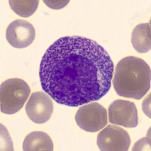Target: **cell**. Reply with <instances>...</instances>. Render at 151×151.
I'll list each match as a JSON object with an SVG mask.
<instances>
[{"instance_id":"6da1fadb","label":"cell","mask_w":151,"mask_h":151,"mask_svg":"<svg viewBox=\"0 0 151 151\" xmlns=\"http://www.w3.org/2000/svg\"><path fill=\"white\" fill-rule=\"evenodd\" d=\"M114 65L95 41L80 36L61 38L40 64L43 90L61 104L78 107L98 101L109 91Z\"/></svg>"},{"instance_id":"7a4b0ae2","label":"cell","mask_w":151,"mask_h":151,"mask_svg":"<svg viewBox=\"0 0 151 151\" xmlns=\"http://www.w3.org/2000/svg\"><path fill=\"white\" fill-rule=\"evenodd\" d=\"M113 82L120 96L141 99L150 88V68L142 59L126 57L117 65Z\"/></svg>"},{"instance_id":"3957f363","label":"cell","mask_w":151,"mask_h":151,"mask_svg":"<svg viewBox=\"0 0 151 151\" xmlns=\"http://www.w3.org/2000/svg\"><path fill=\"white\" fill-rule=\"evenodd\" d=\"M30 92V87L23 80H7L1 86V111L7 114L17 112L23 106Z\"/></svg>"},{"instance_id":"277c9868","label":"cell","mask_w":151,"mask_h":151,"mask_svg":"<svg viewBox=\"0 0 151 151\" xmlns=\"http://www.w3.org/2000/svg\"><path fill=\"white\" fill-rule=\"evenodd\" d=\"M76 122L84 130L95 132L108 124L106 110L97 103H91L81 107L75 116Z\"/></svg>"},{"instance_id":"5b68a950","label":"cell","mask_w":151,"mask_h":151,"mask_svg":"<svg viewBox=\"0 0 151 151\" xmlns=\"http://www.w3.org/2000/svg\"><path fill=\"white\" fill-rule=\"evenodd\" d=\"M130 144L127 132L117 126L109 125L97 137V145L101 151H127Z\"/></svg>"},{"instance_id":"8992f818","label":"cell","mask_w":151,"mask_h":151,"mask_svg":"<svg viewBox=\"0 0 151 151\" xmlns=\"http://www.w3.org/2000/svg\"><path fill=\"white\" fill-rule=\"evenodd\" d=\"M110 123L127 128H135L138 124L137 110L134 103L122 100L113 102L108 109Z\"/></svg>"},{"instance_id":"52a82bcc","label":"cell","mask_w":151,"mask_h":151,"mask_svg":"<svg viewBox=\"0 0 151 151\" xmlns=\"http://www.w3.org/2000/svg\"><path fill=\"white\" fill-rule=\"evenodd\" d=\"M25 109L31 120L36 124H42L50 119L53 111V105L48 95L38 92L32 94Z\"/></svg>"},{"instance_id":"ba28073f","label":"cell","mask_w":151,"mask_h":151,"mask_svg":"<svg viewBox=\"0 0 151 151\" xmlns=\"http://www.w3.org/2000/svg\"><path fill=\"white\" fill-rule=\"evenodd\" d=\"M35 37V31L32 24L27 21L17 19L11 23L7 28L6 38L12 46L24 48L29 46Z\"/></svg>"},{"instance_id":"9c48e42d","label":"cell","mask_w":151,"mask_h":151,"mask_svg":"<svg viewBox=\"0 0 151 151\" xmlns=\"http://www.w3.org/2000/svg\"><path fill=\"white\" fill-rule=\"evenodd\" d=\"M24 151H53V141L49 135L42 132H35L26 137L23 144Z\"/></svg>"},{"instance_id":"30bf717a","label":"cell","mask_w":151,"mask_h":151,"mask_svg":"<svg viewBox=\"0 0 151 151\" xmlns=\"http://www.w3.org/2000/svg\"><path fill=\"white\" fill-rule=\"evenodd\" d=\"M149 24L139 25L133 31L132 43L139 52L145 53L150 49V29Z\"/></svg>"},{"instance_id":"8fae6325","label":"cell","mask_w":151,"mask_h":151,"mask_svg":"<svg viewBox=\"0 0 151 151\" xmlns=\"http://www.w3.org/2000/svg\"><path fill=\"white\" fill-rule=\"evenodd\" d=\"M39 1H9L11 9L22 17H28L36 11Z\"/></svg>"},{"instance_id":"7c38bea8","label":"cell","mask_w":151,"mask_h":151,"mask_svg":"<svg viewBox=\"0 0 151 151\" xmlns=\"http://www.w3.org/2000/svg\"><path fill=\"white\" fill-rule=\"evenodd\" d=\"M45 4L49 7L53 9H61L67 4L69 1H44Z\"/></svg>"}]
</instances>
